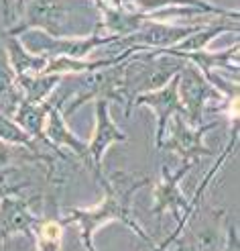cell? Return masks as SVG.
I'll use <instances>...</instances> for the list:
<instances>
[{
  "instance_id": "cell-3",
  "label": "cell",
  "mask_w": 240,
  "mask_h": 251,
  "mask_svg": "<svg viewBox=\"0 0 240 251\" xmlns=\"http://www.w3.org/2000/svg\"><path fill=\"white\" fill-rule=\"evenodd\" d=\"M157 251H161V247H159V249H157Z\"/></svg>"
},
{
  "instance_id": "cell-2",
  "label": "cell",
  "mask_w": 240,
  "mask_h": 251,
  "mask_svg": "<svg viewBox=\"0 0 240 251\" xmlns=\"http://www.w3.org/2000/svg\"><path fill=\"white\" fill-rule=\"evenodd\" d=\"M61 247V225L45 223L39 229V251H59Z\"/></svg>"
},
{
  "instance_id": "cell-1",
  "label": "cell",
  "mask_w": 240,
  "mask_h": 251,
  "mask_svg": "<svg viewBox=\"0 0 240 251\" xmlns=\"http://www.w3.org/2000/svg\"><path fill=\"white\" fill-rule=\"evenodd\" d=\"M71 219H73V221H78V223L82 225V239H84V245H86L87 251H96L94 245H92V235H94V231L100 227V225H104V223L110 221V219H120V221H124L126 225H131V227L143 237V239H147V235H145V233L131 221L129 212H126V200H124V194L116 196L114 192H110V196H108V200H106V204L98 206L96 210H87V212L73 210L67 221H71Z\"/></svg>"
}]
</instances>
